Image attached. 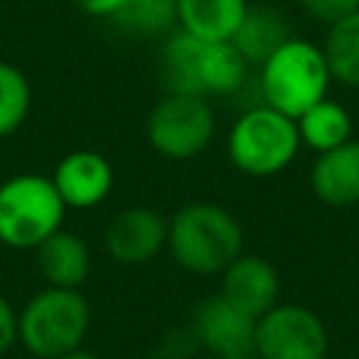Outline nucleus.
Here are the masks:
<instances>
[{
	"label": "nucleus",
	"instance_id": "obj_16",
	"mask_svg": "<svg viewBox=\"0 0 359 359\" xmlns=\"http://www.w3.org/2000/svg\"><path fill=\"white\" fill-rule=\"evenodd\" d=\"M247 8L250 0H177V28L199 39L230 42Z\"/></svg>",
	"mask_w": 359,
	"mask_h": 359
},
{
	"label": "nucleus",
	"instance_id": "obj_14",
	"mask_svg": "<svg viewBox=\"0 0 359 359\" xmlns=\"http://www.w3.org/2000/svg\"><path fill=\"white\" fill-rule=\"evenodd\" d=\"M36 272L45 280V286H59V289H79L93 266L90 247L87 241L73 233V230H56L48 236L36 250Z\"/></svg>",
	"mask_w": 359,
	"mask_h": 359
},
{
	"label": "nucleus",
	"instance_id": "obj_23",
	"mask_svg": "<svg viewBox=\"0 0 359 359\" xmlns=\"http://www.w3.org/2000/svg\"><path fill=\"white\" fill-rule=\"evenodd\" d=\"M79 11H84L87 17H95V20H109L123 0H73Z\"/></svg>",
	"mask_w": 359,
	"mask_h": 359
},
{
	"label": "nucleus",
	"instance_id": "obj_6",
	"mask_svg": "<svg viewBox=\"0 0 359 359\" xmlns=\"http://www.w3.org/2000/svg\"><path fill=\"white\" fill-rule=\"evenodd\" d=\"M65 202L45 174H14L0 182V244L11 250H36L62 230Z\"/></svg>",
	"mask_w": 359,
	"mask_h": 359
},
{
	"label": "nucleus",
	"instance_id": "obj_2",
	"mask_svg": "<svg viewBox=\"0 0 359 359\" xmlns=\"http://www.w3.org/2000/svg\"><path fill=\"white\" fill-rule=\"evenodd\" d=\"M165 250L191 275H222L244 252L238 219L216 202H188L168 219Z\"/></svg>",
	"mask_w": 359,
	"mask_h": 359
},
{
	"label": "nucleus",
	"instance_id": "obj_24",
	"mask_svg": "<svg viewBox=\"0 0 359 359\" xmlns=\"http://www.w3.org/2000/svg\"><path fill=\"white\" fill-rule=\"evenodd\" d=\"M62 359H101V356H95V353L79 348V351H73V353H67V356H62Z\"/></svg>",
	"mask_w": 359,
	"mask_h": 359
},
{
	"label": "nucleus",
	"instance_id": "obj_5",
	"mask_svg": "<svg viewBox=\"0 0 359 359\" xmlns=\"http://www.w3.org/2000/svg\"><path fill=\"white\" fill-rule=\"evenodd\" d=\"M300 135L294 118L258 104L244 109L227 132V157L247 177H272L294 163Z\"/></svg>",
	"mask_w": 359,
	"mask_h": 359
},
{
	"label": "nucleus",
	"instance_id": "obj_3",
	"mask_svg": "<svg viewBox=\"0 0 359 359\" xmlns=\"http://www.w3.org/2000/svg\"><path fill=\"white\" fill-rule=\"evenodd\" d=\"M331 70L323 56V48L292 36L283 42L261 67H258V90L266 107L297 118L311 104L328 95Z\"/></svg>",
	"mask_w": 359,
	"mask_h": 359
},
{
	"label": "nucleus",
	"instance_id": "obj_19",
	"mask_svg": "<svg viewBox=\"0 0 359 359\" xmlns=\"http://www.w3.org/2000/svg\"><path fill=\"white\" fill-rule=\"evenodd\" d=\"M109 22L132 36H168L177 28V0H123Z\"/></svg>",
	"mask_w": 359,
	"mask_h": 359
},
{
	"label": "nucleus",
	"instance_id": "obj_10",
	"mask_svg": "<svg viewBox=\"0 0 359 359\" xmlns=\"http://www.w3.org/2000/svg\"><path fill=\"white\" fill-rule=\"evenodd\" d=\"M165 238L168 219L149 205L123 208L104 227V250L126 266L149 264L157 258L165 250Z\"/></svg>",
	"mask_w": 359,
	"mask_h": 359
},
{
	"label": "nucleus",
	"instance_id": "obj_15",
	"mask_svg": "<svg viewBox=\"0 0 359 359\" xmlns=\"http://www.w3.org/2000/svg\"><path fill=\"white\" fill-rule=\"evenodd\" d=\"M294 34L283 11H278L275 6H250L230 42L247 59L250 67H261Z\"/></svg>",
	"mask_w": 359,
	"mask_h": 359
},
{
	"label": "nucleus",
	"instance_id": "obj_7",
	"mask_svg": "<svg viewBox=\"0 0 359 359\" xmlns=\"http://www.w3.org/2000/svg\"><path fill=\"white\" fill-rule=\"evenodd\" d=\"M216 135V115L208 98L165 93L146 115V143L165 160H194Z\"/></svg>",
	"mask_w": 359,
	"mask_h": 359
},
{
	"label": "nucleus",
	"instance_id": "obj_25",
	"mask_svg": "<svg viewBox=\"0 0 359 359\" xmlns=\"http://www.w3.org/2000/svg\"><path fill=\"white\" fill-rule=\"evenodd\" d=\"M191 359H210V356H191Z\"/></svg>",
	"mask_w": 359,
	"mask_h": 359
},
{
	"label": "nucleus",
	"instance_id": "obj_13",
	"mask_svg": "<svg viewBox=\"0 0 359 359\" xmlns=\"http://www.w3.org/2000/svg\"><path fill=\"white\" fill-rule=\"evenodd\" d=\"M314 196L328 208L359 205V140H345L337 149L320 151L309 171Z\"/></svg>",
	"mask_w": 359,
	"mask_h": 359
},
{
	"label": "nucleus",
	"instance_id": "obj_18",
	"mask_svg": "<svg viewBox=\"0 0 359 359\" xmlns=\"http://www.w3.org/2000/svg\"><path fill=\"white\" fill-rule=\"evenodd\" d=\"M320 48L328 62L331 79L348 87H359V11L328 25L325 42Z\"/></svg>",
	"mask_w": 359,
	"mask_h": 359
},
{
	"label": "nucleus",
	"instance_id": "obj_11",
	"mask_svg": "<svg viewBox=\"0 0 359 359\" xmlns=\"http://www.w3.org/2000/svg\"><path fill=\"white\" fill-rule=\"evenodd\" d=\"M50 180L67 210H90L112 194L115 171L101 151L76 149L56 163Z\"/></svg>",
	"mask_w": 359,
	"mask_h": 359
},
{
	"label": "nucleus",
	"instance_id": "obj_17",
	"mask_svg": "<svg viewBox=\"0 0 359 359\" xmlns=\"http://www.w3.org/2000/svg\"><path fill=\"white\" fill-rule=\"evenodd\" d=\"M294 123H297L300 146H309L317 154L342 146L345 140H351V132H353V121H351L348 109L328 95L323 101L311 104L306 112H300L294 118Z\"/></svg>",
	"mask_w": 359,
	"mask_h": 359
},
{
	"label": "nucleus",
	"instance_id": "obj_20",
	"mask_svg": "<svg viewBox=\"0 0 359 359\" xmlns=\"http://www.w3.org/2000/svg\"><path fill=\"white\" fill-rule=\"evenodd\" d=\"M31 109V84L25 73L0 59V137L14 135Z\"/></svg>",
	"mask_w": 359,
	"mask_h": 359
},
{
	"label": "nucleus",
	"instance_id": "obj_9",
	"mask_svg": "<svg viewBox=\"0 0 359 359\" xmlns=\"http://www.w3.org/2000/svg\"><path fill=\"white\" fill-rule=\"evenodd\" d=\"M191 334L210 359H258L255 320L230 306L219 292L196 303L191 314Z\"/></svg>",
	"mask_w": 359,
	"mask_h": 359
},
{
	"label": "nucleus",
	"instance_id": "obj_12",
	"mask_svg": "<svg viewBox=\"0 0 359 359\" xmlns=\"http://www.w3.org/2000/svg\"><path fill=\"white\" fill-rule=\"evenodd\" d=\"M219 278H222L219 294L252 320H258L278 303V294H280L278 269L261 255L241 252L224 266Z\"/></svg>",
	"mask_w": 359,
	"mask_h": 359
},
{
	"label": "nucleus",
	"instance_id": "obj_21",
	"mask_svg": "<svg viewBox=\"0 0 359 359\" xmlns=\"http://www.w3.org/2000/svg\"><path fill=\"white\" fill-rule=\"evenodd\" d=\"M297 3L311 20L325 25H334L337 20L359 11V0H297Z\"/></svg>",
	"mask_w": 359,
	"mask_h": 359
},
{
	"label": "nucleus",
	"instance_id": "obj_4",
	"mask_svg": "<svg viewBox=\"0 0 359 359\" xmlns=\"http://www.w3.org/2000/svg\"><path fill=\"white\" fill-rule=\"evenodd\" d=\"M17 320L20 342L31 356L62 359L81 348L90 331L93 311L79 289L45 286L34 297H28L22 311H17Z\"/></svg>",
	"mask_w": 359,
	"mask_h": 359
},
{
	"label": "nucleus",
	"instance_id": "obj_22",
	"mask_svg": "<svg viewBox=\"0 0 359 359\" xmlns=\"http://www.w3.org/2000/svg\"><path fill=\"white\" fill-rule=\"evenodd\" d=\"M20 342V320L17 309L8 303V297L0 294V356L8 353Z\"/></svg>",
	"mask_w": 359,
	"mask_h": 359
},
{
	"label": "nucleus",
	"instance_id": "obj_8",
	"mask_svg": "<svg viewBox=\"0 0 359 359\" xmlns=\"http://www.w3.org/2000/svg\"><path fill=\"white\" fill-rule=\"evenodd\" d=\"M258 359H325L328 328L306 306L275 303L255 320Z\"/></svg>",
	"mask_w": 359,
	"mask_h": 359
},
{
	"label": "nucleus",
	"instance_id": "obj_1",
	"mask_svg": "<svg viewBox=\"0 0 359 359\" xmlns=\"http://www.w3.org/2000/svg\"><path fill=\"white\" fill-rule=\"evenodd\" d=\"M157 73L165 93L227 98L244 90L250 65L233 42H210L174 28L160 48Z\"/></svg>",
	"mask_w": 359,
	"mask_h": 359
}]
</instances>
